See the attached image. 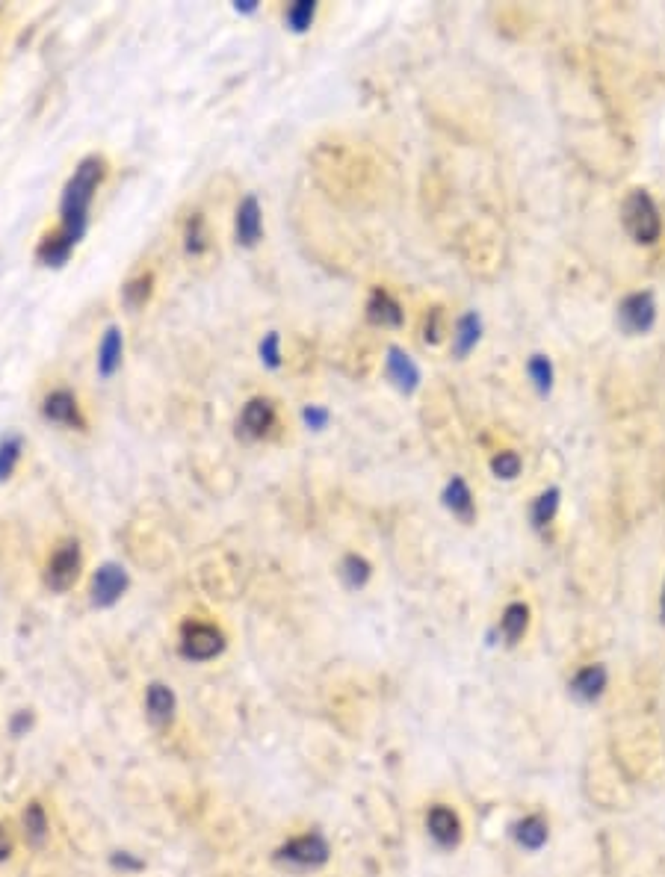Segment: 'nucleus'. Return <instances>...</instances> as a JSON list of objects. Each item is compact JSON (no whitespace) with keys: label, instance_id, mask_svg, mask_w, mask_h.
I'll return each mask as SVG.
<instances>
[{"label":"nucleus","instance_id":"nucleus-1","mask_svg":"<svg viewBox=\"0 0 665 877\" xmlns=\"http://www.w3.org/2000/svg\"><path fill=\"white\" fill-rule=\"evenodd\" d=\"M107 178V160L98 157V154H89L77 163L74 175L68 178L66 189H63V198H60V228L45 234L39 249H36V257L39 263L45 266H66L71 251L80 246V240L86 237V228H89V207H92V198L98 187L104 184Z\"/></svg>","mask_w":665,"mask_h":877},{"label":"nucleus","instance_id":"nucleus-2","mask_svg":"<svg viewBox=\"0 0 665 877\" xmlns=\"http://www.w3.org/2000/svg\"><path fill=\"white\" fill-rule=\"evenodd\" d=\"M621 219H624V228L627 234L642 243V246H654L663 234V216H660V207L657 201L645 192V189H633L621 207Z\"/></svg>","mask_w":665,"mask_h":877},{"label":"nucleus","instance_id":"nucleus-3","mask_svg":"<svg viewBox=\"0 0 665 877\" xmlns=\"http://www.w3.org/2000/svg\"><path fill=\"white\" fill-rule=\"evenodd\" d=\"M332 857V845L323 833H299L290 836L278 851H275V863H281L290 872H314L323 869Z\"/></svg>","mask_w":665,"mask_h":877},{"label":"nucleus","instance_id":"nucleus-4","mask_svg":"<svg viewBox=\"0 0 665 877\" xmlns=\"http://www.w3.org/2000/svg\"><path fill=\"white\" fill-rule=\"evenodd\" d=\"M225 650V632L204 621H187L181 627V656L190 662H210Z\"/></svg>","mask_w":665,"mask_h":877},{"label":"nucleus","instance_id":"nucleus-5","mask_svg":"<svg viewBox=\"0 0 665 877\" xmlns=\"http://www.w3.org/2000/svg\"><path fill=\"white\" fill-rule=\"evenodd\" d=\"M80 564H83V556H80V544L77 541H66L54 550V556L48 559V567H45V585L54 591V594H66L68 588L77 582L80 576Z\"/></svg>","mask_w":665,"mask_h":877},{"label":"nucleus","instance_id":"nucleus-6","mask_svg":"<svg viewBox=\"0 0 665 877\" xmlns=\"http://www.w3.org/2000/svg\"><path fill=\"white\" fill-rule=\"evenodd\" d=\"M128 585H131V576L122 564H101L92 576V606H98V609L116 606L122 600V594L128 591Z\"/></svg>","mask_w":665,"mask_h":877},{"label":"nucleus","instance_id":"nucleus-7","mask_svg":"<svg viewBox=\"0 0 665 877\" xmlns=\"http://www.w3.org/2000/svg\"><path fill=\"white\" fill-rule=\"evenodd\" d=\"M426 830H429V839L438 848H444V851L456 848L462 842V833H465L459 813L453 807H447V804H432L429 807V813H426Z\"/></svg>","mask_w":665,"mask_h":877},{"label":"nucleus","instance_id":"nucleus-8","mask_svg":"<svg viewBox=\"0 0 665 877\" xmlns=\"http://www.w3.org/2000/svg\"><path fill=\"white\" fill-rule=\"evenodd\" d=\"M145 718L157 730H169L178 718V697L172 686L166 683H151L145 689Z\"/></svg>","mask_w":665,"mask_h":877},{"label":"nucleus","instance_id":"nucleus-9","mask_svg":"<svg viewBox=\"0 0 665 877\" xmlns=\"http://www.w3.org/2000/svg\"><path fill=\"white\" fill-rule=\"evenodd\" d=\"M618 319H621V328L627 334H645L654 328L657 322V305H654V296L651 293H633L621 302L618 308Z\"/></svg>","mask_w":665,"mask_h":877},{"label":"nucleus","instance_id":"nucleus-10","mask_svg":"<svg viewBox=\"0 0 665 877\" xmlns=\"http://www.w3.org/2000/svg\"><path fill=\"white\" fill-rule=\"evenodd\" d=\"M42 414L45 420L51 423H60V426H71V429H86V420L80 414V405H77V396L71 390H54L45 396L42 402Z\"/></svg>","mask_w":665,"mask_h":877},{"label":"nucleus","instance_id":"nucleus-11","mask_svg":"<svg viewBox=\"0 0 665 877\" xmlns=\"http://www.w3.org/2000/svg\"><path fill=\"white\" fill-rule=\"evenodd\" d=\"M234 231H237V243L252 249L258 246L261 234H264V213L255 195H246L237 207V219H234Z\"/></svg>","mask_w":665,"mask_h":877},{"label":"nucleus","instance_id":"nucleus-12","mask_svg":"<svg viewBox=\"0 0 665 877\" xmlns=\"http://www.w3.org/2000/svg\"><path fill=\"white\" fill-rule=\"evenodd\" d=\"M275 426V405L269 399H252L246 402L243 414H240V435L249 440L266 438L269 429Z\"/></svg>","mask_w":665,"mask_h":877},{"label":"nucleus","instance_id":"nucleus-13","mask_svg":"<svg viewBox=\"0 0 665 877\" xmlns=\"http://www.w3.org/2000/svg\"><path fill=\"white\" fill-rule=\"evenodd\" d=\"M21 836L33 848H42L48 842V836H51V815H48L42 801L24 804V810H21Z\"/></svg>","mask_w":665,"mask_h":877},{"label":"nucleus","instance_id":"nucleus-14","mask_svg":"<svg viewBox=\"0 0 665 877\" xmlns=\"http://www.w3.org/2000/svg\"><path fill=\"white\" fill-rule=\"evenodd\" d=\"M122 355H125V337L116 325H110L101 337V346H98V376H116L122 367Z\"/></svg>","mask_w":665,"mask_h":877},{"label":"nucleus","instance_id":"nucleus-15","mask_svg":"<svg viewBox=\"0 0 665 877\" xmlns=\"http://www.w3.org/2000/svg\"><path fill=\"white\" fill-rule=\"evenodd\" d=\"M606 683H609V674L603 665H586L574 674L571 680V694L583 703H595L600 700V694L606 691Z\"/></svg>","mask_w":665,"mask_h":877},{"label":"nucleus","instance_id":"nucleus-16","mask_svg":"<svg viewBox=\"0 0 665 877\" xmlns=\"http://www.w3.org/2000/svg\"><path fill=\"white\" fill-rule=\"evenodd\" d=\"M385 364H388V378L394 381L397 390H402V393H414V390H417V384H420V370H417V364L411 361V355H405L402 349L391 346Z\"/></svg>","mask_w":665,"mask_h":877},{"label":"nucleus","instance_id":"nucleus-17","mask_svg":"<svg viewBox=\"0 0 665 877\" xmlns=\"http://www.w3.org/2000/svg\"><path fill=\"white\" fill-rule=\"evenodd\" d=\"M367 319L373 325H382V328H397V325H402V308L388 290H373V296L367 302Z\"/></svg>","mask_w":665,"mask_h":877},{"label":"nucleus","instance_id":"nucleus-18","mask_svg":"<svg viewBox=\"0 0 665 877\" xmlns=\"http://www.w3.org/2000/svg\"><path fill=\"white\" fill-rule=\"evenodd\" d=\"M512 836L524 851H541L547 845L550 830H547V821L541 815H524L521 821H515Z\"/></svg>","mask_w":665,"mask_h":877},{"label":"nucleus","instance_id":"nucleus-19","mask_svg":"<svg viewBox=\"0 0 665 877\" xmlns=\"http://www.w3.org/2000/svg\"><path fill=\"white\" fill-rule=\"evenodd\" d=\"M527 629H530V606L527 603H509L503 618H500V638L509 647H515L527 635Z\"/></svg>","mask_w":665,"mask_h":877},{"label":"nucleus","instance_id":"nucleus-20","mask_svg":"<svg viewBox=\"0 0 665 877\" xmlns=\"http://www.w3.org/2000/svg\"><path fill=\"white\" fill-rule=\"evenodd\" d=\"M444 505L453 511V517H459V520H465V523L473 520L476 505H473V494H470V488H467V482L462 476H453V479L447 482V488H444Z\"/></svg>","mask_w":665,"mask_h":877},{"label":"nucleus","instance_id":"nucleus-21","mask_svg":"<svg viewBox=\"0 0 665 877\" xmlns=\"http://www.w3.org/2000/svg\"><path fill=\"white\" fill-rule=\"evenodd\" d=\"M479 334H482V319L476 314L462 316L456 322V331H453V355L465 358L467 352L479 343Z\"/></svg>","mask_w":665,"mask_h":877},{"label":"nucleus","instance_id":"nucleus-22","mask_svg":"<svg viewBox=\"0 0 665 877\" xmlns=\"http://www.w3.org/2000/svg\"><path fill=\"white\" fill-rule=\"evenodd\" d=\"M370 573H373V567H370V562L364 556H358V553H349L340 562V579L346 582V588H364L370 582Z\"/></svg>","mask_w":665,"mask_h":877},{"label":"nucleus","instance_id":"nucleus-23","mask_svg":"<svg viewBox=\"0 0 665 877\" xmlns=\"http://www.w3.org/2000/svg\"><path fill=\"white\" fill-rule=\"evenodd\" d=\"M314 18H317V3L314 0H296L284 12V21H287V27L293 33H305L314 24Z\"/></svg>","mask_w":665,"mask_h":877},{"label":"nucleus","instance_id":"nucleus-24","mask_svg":"<svg viewBox=\"0 0 665 877\" xmlns=\"http://www.w3.org/2000/svg\"><path fill=\"white\" fill-rule=\"evenodd\" d=\"M556 511H559V491L550 488V491H544V494L535 500V505H532V526H535L538 532H544V529L553 523Z\"/></svg>","mask_w":665,"mask_h":877},{"label":"nucleus","instance_id":"nucleus-25","mask_svg":"<svg viewBox=\"0 0 665 877\" xmlns=\"http://www.w3.org/2000/svg\"><path fill=\"white\" fill-rule=\"evenodd\" d=\"M151 284H154L151 275H139V278L128 281V284L122 287V302H125L131 311H139V308L151 299Z\"/></svg>","mask_w":665,"mask_h":877},{"label":"nucleus","instance_id":"nucleus-26","mask_svg":"<svg viewBox=\"0 0 665 877\" xmlns=\"http://www.w3.org/2000/svg\"><path fill=\"white\" fill-rule=\"evenodd\" d=\"M18 458H21V438L18 435H9V438L0 440V482L12 476Z\"/></svg>","mask_w":665,"mask_h":877},{"label":"nucleus","instance_id":"nucleus-27","mask_svg":"<svg viewBox=\"0 0 665 877\" xmlns=\"http://www.w3.org/2000/svg\"><path fill=\"white\" fill-rule=\"evenodd\" d=\"M527 373H530L532 384L538 387V393H547L550 384H553V367L544 355H532L530 364H527Z\"/></svg>","mask_w":665,"mask_h":877},{"label":"nucleus","instance_id":"nucleus-28","mask_svg":"<svg viewBox=\"0 0 665 877\" xmlns=\"http://www.w3.org/2000/svg\"><path fill=\"white\" fill-rule=\"evenodd\" d=\"M491 470H494V476L497 479H515L518 473H521V458H518V452H497L494 458H491Z\"/></svg>","mask_w":665,"mask_h":877},{"label":"nucleus","instance_id":"nucleus-29","mask_svg":"<svg viewBox=\"0 0 665 877\" xmlns=\"http://www.w3.org/2000/svg\"><path fill=\"white\" fill-rule=\"evenodd\" d=\"M15 848H18V830L12 827L9 818H0V866L12 860Z\"/></svg>","mask_w":665,"mask_h":877},{"label":"nucleus","instance_id":"nucleus-30","mask_svg":"<svg viewBox=\"0 0 665 877\" xmlns=\"http://www.w3.org/2000/svg\"><path fill=\"white\" fill-rule=\"evenodd\" d=\"M261 361L269 370H278L281 367V337L275 331H269L264 340H261Z\"/></svg>","mask_w":665,"mask_h":877},{"label":"nucleus","instance_id":"nucleus-31","mask_svg":"<svg viewBox=\"0 0 665 877\" xmlns=\"http://www.w3.org/2000/svg\"><path fill=\"white\" fill-rule=\"evenodd\" d=\"M207 249V234H204V219L199 213L187 222V251L190 254H201Z\"/></svg>","mask_w":665,"mask_h":877},{"label":"nucleus","instance_id":"nucleus-32","mask_svg":"<svg viewBox=\"0 0 665 877\" xmlns=\"http://www.w3.org/2000/svg\"><path fill=\"white\" fill-rule=\"evenodd\" d=\"M441 334H444V314H441V308H432L426 314V322H423V340L426 343H438Z\"/></svg>","mask_w":665,"mask_h":877},{"label":"nucleus","instance_id":"nucleus-33","mask_svg":"<svg viewBox=\"0 0 665 877\" xmlns=\"http://www.w3.org/2000/svg\"><path fill=\"white\" fill-rule=\"evenodd\" d=\"M302 420H305V426H308V429H314V432H323V429L329 426L332 414H329L326 408H320V405H308V408L302 411Z\"/></svg>","mask_w":665,"mask_h":877},{"label":"nucleus","instance_id":"nucleus-34","mask_svg":"<svg viewBox=\"0 0 665 877\" xmlns=\"http://www.w3.org/2000/svg\"><path fill=\"white\" fill-rule=\"evenodd\" d=\"M113 866L122 869V872H131V875H136V872L145 869V863H142V860H133V854H128V851H116V854H113Z\"/></svg>","mask_w":665,"mask_h":877},{"label":"nucleus","instance_id":"nucleus-35","mask_svg":"<svg viewBox=\"0 0 665 877\" xmlns=\"http://www.w3.org/2000/svg\"><path fill=\"white\" fill-rule=\"evenodd\" d=\"M30 724H33V715L30 712H18L12 718V736H24V730H30Z\"/></svg>","mask_w":665,"mask_h":877},{"label":"nucleus","instance_id":"nucleus-36","mask_svg":"<svg viewBox=\"0 0 665 877\" xmlns=\"http://www.w3.org/2000/svg\"><path fill=\"white\" fill-rule=\"evenodd\" d=\"M234 9L243 12V15H252V12H258V0H237Z\"/></svg>","mask_w":665,"mask_h":877},{"label":"nucleus","instance_id":"nucleus-37","mask_svg":"<svg viewBox=\"0 0 665 877\" xmlns=\"http://www.w3.org/2000/svg\"><path fill=\"white\" fill-rule=\"evenodd\" d=\"M660 618H663L665 624V585H663V597H660Z\"/></svg>","mask_w":665,"mask_h":877}]
</instances>
